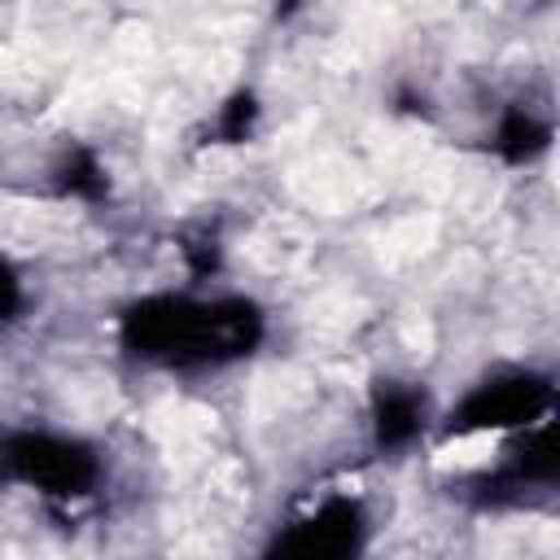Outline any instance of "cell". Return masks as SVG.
Segmentation results:
<instances>
[{"label":"cell","instance_id":"cell-1","mask_svg":"<svg viewBox=\"0 0 560 560\" xmlns=\"http://www.w3.org/2000/svg\"><path fill=\"white\" fill-rule=\"evenodd\" d=\"M258 337V311L241 298L228 302H188V298H153L127 315L131 350L166 363H210L245 354Z\"/></svg>","mask_w":560,"mask_h":560},{"label":"cell","instance_id":"cell-2","mask_svg":"<svg viewBox=\"0 0 560 560\" xmlns=\"http://www.w3.org/2000/svg\"><path fill=\"white\" fill-rule=\"evenodd\" d=\"M0 468L44 494H83L96 477V459L88 446L52 433H22L0 446Z\"/></svg>","mask_w":560,"mask_h":560},{"label":"cell","instance_id":"cell-3","mask_svg":"<svg viewBox=\"0 0 560 560\" xmlns=\"http://www.w3.org/2000/svg\"><path fill=\"white\" fill-rule=\"evenodd\" d=\"M551 402V385L542 376L529 372H512V376H494L486 385H477L459 411H451V429H512V424H529V416H542Z\"/></svg>","mask_w":560,"mask_h":560},{"label":"cell","instance_id":"cell-4","mask_svg":"<svg viewBox=\"0 0 560 560\" xmlns=\"http://www.w3.org/2000/svg\"><path fill=\"white\" fill-rule=\"evenodd\" d=\"M359 508L346 503V499H332L324 503L315 516L298 521L271 560H350L354 547H359Z\"/></svg>","mask_w":560,"mask_h":560},{"label":"cell","instance_id":"cell-5","mask_svg":"<svg viewBox=\"0 0 560 560\" xmlns=\"http://www.w3.org/2000/svg\"><path fill=\"white\" fill-rule=\"evenodd\" d=\"M420 402H416V394H402V389H389L381 402H376V438L381 442H389V446H398V442H407L416 429H420Z\"/></svg>","mask_w":560,"mask_h":560},{"label":"cell","instance_id":"cell-6","mask_svg":"<svg viewBox=\"0 0 560 560\" xmlns=\"http://www.w3.org/2000/svg\"><path fill=\"white\" fill-rule=\"evenodd\" d=\"M18 298H22V293H18V276H13V267L0 258V319L18 306Z\"/></svg>","mask_w":560,"mask_h":560}]
</instances>
